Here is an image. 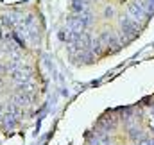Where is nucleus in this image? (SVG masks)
Here are the masks:
<instances>
[{"label": "nucleus", "mask_w": 154, "mask_h": 145, "mask_svg": "<svg viewBox=\"0 0 154 145\" xmlns=\"http://www.w3.org/2000/svg\"><path fill=\"white\" fill-rule=\"evenodd\" d=\"M11 77H13V81H16V82H27V81L31 79V73H29V68H25V70L14 68V70L11 72Z\"/></svg>", "instance_id": "20e7f679"}, {"label": "nucleus", "mask_w": 154, "mask_h": 145, "mask_svg": "<svg viewBox=\"0 0 154 145\" xmlns=\"http://www.w3.org/2000/svg\"><path fill=\"white\" fill-rule=\"evenodd\" d=\"M138 31H140V25H138V23H134L131 18L122 20V34H125L127 39H133V38L138 34Z\"/></svg>", "instance_id": "7ed1b4c3"}, {"label": "nucleus", "mask_w": 154, "mask_h": 145, "mask_svg": "<svg viewBox=\"0 0 154 145\" xmlns=\"http://www.w3.org/2000/svg\"><path fill=\"white\" fill-rule=\"evenodd\" d=\"M91 22V16L88 13H81V14H75V16H70L68 18V29L74 32V34H79V32H84V29L90 25Z\"/></svg>", "instance_id": "f257e3e1"}, {"label": "nucleus", "mask_w": 154, "mask_h": 145, "mask_svg": "<svg viewBox=\"0 0 154 145\" xmlns=\"http://www.w3.org/2000/svg\"><path fill=\"white\" fill-rule=\"evenodd\" d=\"M127 18H131L134 23H142L145 18H147V13H145V9H143V5H142V2L138 4V2H134V4H131L129 5V16Z\"/></svg>", "instance_id": "f03ea898"}, {"label": "nucleus", "mask_w": 154, "mask_h": 145, "mask_svg": "<svg viewBox=\"0 0 154 145\" xmlns=\"http://www.w3.org/2000/svg\"><path fill=\"white\" fill-rule=\"evenodd\" d=\"M142 5H143V9H145L147 14L154 13V0H145V2H142Z\"/></svg>", "instance_id": "0eeeda50"}, {"label": "nucleus", "mask_w": 154, "mask_h": 145, "mask_svg": "<svg viewBox=\"0 0 154 145\" xmlns=\"http://www.w3.org/2000/svg\"><path fill=\"white\" fill-rule=\"evenodd\" d=\"M57 38H59L61 41H68V43H70V41H72V38H74V32H72L70 29H63V31H59V32H57Z\"/></svg>", "instance_id": "423d86ee"}, {"label": "nucleus", "mask_w": 154, "mask_h": 145, "mask_svg": "<svg viewBox=\"0 0 154 145\" xmlns=\"http://www.w3.org/2000/svg\"><path fill=\"white\" fill-rule=\"evenodd\" d=\"M5 72V66H4V65H2V63H0V75H2V73Z\"/></svg>", "instance_id": "6e6552de"}, {"label": "nucleus", "mask_w": 154, "mask_h": 145, "mask_svg": "<svg viewBox=\"0 0 154 145\" xmlns=\"http://www.w3.org/2000/svg\"><path fill=\"white\" fill-rule=\"evenodd\" d=\"M72 11L75 13V14H81V13H86V9H88V2L86 0H72Z\"/></svg>", "instance_id": "39448f33"}]
</instances>
